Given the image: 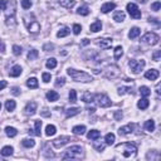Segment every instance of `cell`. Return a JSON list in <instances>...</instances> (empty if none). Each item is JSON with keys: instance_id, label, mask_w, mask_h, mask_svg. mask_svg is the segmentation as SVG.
<instances>
[{"instance_id": "25", "label": "cell", "mask_w": 161, "mask_h": 161, "mask_svg": "<svg viewBox=\"0 0 161 161\" xmlns=\"http://www.w3.org/2000/svg\"><path fill=\"white\" fill-rule=\"evenodd\" d=\"M79 111H81V108H78V107H72V108H68L67 111H66V116L69 118V117H73V116H76V115H78L79 113Z\"/></svg>"}, {"instance_id": "56", "label": "cell", "mask_w": 161, "mask_h": 161, "mask_svg": "<svg viewBox=\"0 0 161 161\" xmlns=\"http://www.w3.org/2000/svg\"><path fill=\"white\" fill-rule=\"evenodd\" d=\"M11 93H13L14 96H19V94H20L19 88H18V87H13V88H11Z\"/></svg>"}, {"instance_id": "51", "label": "cell", "mask_w": 161, "mask_h": 161, "mask_svg": "<svg viewBox=\"0 0 161 161\" xmlns=\"http://www.w3.org/2000/svg\"><path fill=\"white\" fill-rule=\"evenodd\" d=\"M160 57H161V51H156L155 53H153V55H152V58H153V60H155V62H159Z\"/></svg>"}, {"instance_id": "36", "label": "cell", "mask_w": 161, "mask_h": 161, "mask_svg": "<svg viewBox=\"0 0 161 161\" xmlns=\"http://www.w3.org/2000/svg\"><path fill=\"white\" fill-rule=\"evenodd\" d=\"M45 67L48 69L55 68V67H57V59H55V58H49V59L47 60V63H45Z\"/></svg>"}, {"instance_id": "39", "label": "cell", "mask_w": 161, "mask_h": 161, "mask_svg": "<svg viewBox=\"0 0 161 161\" xmlns=\"http://www.w3.org/2000/svg\"><path fill=\"white\" fill-rule=\"evenodd\" d=\"M113 53H115V59H120V58L122 57V54H123L122 47H121V45L116 47V48H115V51H113Z\"/></svg>"}, {"instance_id": "38", "label": "cell", "mask_w": 161, "mask_h": 161, "mask_svg": "<svg viewBox=\"0 0 161 161\" xmlns=\"http://www.w3.org/2000/svg\"><path fill=\"white\" fill-rule=\"evenodd\" d=\"M145 128H146V131L152 132L153 130H155V122H153L152 120L146 121V122H145Z\"/></svg>"}, {"instance_id": "16", "label": "cell", "mask_w": 161, "mask_h": 161, "mask_svg": "<svg viewBox=\"0 0 161 161\" xmlns=\"http://www.w3.org/2000/svg\"><path fill=\"white\" fill-rule=\"evenodd\" d=\"M58 3L66 9H72L76 5V0H58Z\"/></svg>"}, {"instance_id": "42", "label": "cell", "mask_w": 161, "mask_h": 161, "mask_svg": "<svg viewBox=\"0 0 161 161\" xmlns=\"http://www.w3.org/2000/svg\"><path fill=\"white\" fill-rule=\"evenodd\" d=\"M77 13H78L79 15H88V14H89V8L87 5H83V6H81L78 10H77Z\"/></svg>"}, {"instance_id": "49", "label": "cell", "mask_w": 161, "mask_h": 161, "mask_svg": "<svg viewBox=\"0 0 161 161\" xmlns=\"http://www.w3.org/2000/svg\"><path fill=\"white\" fill-rule=\"evenodd\" d=\"M42 78H43V82L44 83H49L51 82V78H52V76L49 73H43L42 74Z\"/></svg>"}, {"instance_id": "60", "label": "cell", "mask_w": 161, "mask_h": 161, "mask_svg": "<svg viewBox=\"0 0 161 161\" xmlns=\"http://www.w3.org/2000/svg\"><path fill=\"white\" fill-rule=\"evenodd\" d=\"M89 44V39H87V38H85L82 40V45H88Z\"/></svg>"}, {"instance_id": "13", "label": "cell", "mask_w": 161, "mask_h": 161, "mask_svg": "<svg viewBox=\"0 0 161 161\" xmlns=\"http://www.w3.org/2000/svg\"><path fill=\"white\" fill-rule=\"evenodd\" d=\"M136 127V125L135 123H128V125H126L123 126V127H121L120 130H118V134L122 135V136H126V135H130L134 132V128Z\"/></svg>"}, {"instance_id": "11", "label": "cell", "mask_w": 161, "mask_h": 161, "mask_svg": "<svg viewBox=\"0 0 161 161\" xmlns=\"http://www.w3.org/2000/svg\"><path fill=\"white\" fill-rule=\"evenodd\" d=\"M96 44L98 45L101 49H110L112 47V39L111 38H98V39H96Z\"/></svg>"}, {"instance_id": "29", "label": "cell", "mask_w": 161, "mask_h": 161, "mask_svg": "<svg viewBox=\"0 0 161 161\" xmlns=\"http://www.w3.org/2000/svg\"><path fill=\"white\" fill-rule=\"evenodd\" d=\"M26 86L29 87V88H32V89L37 88L38 87V79L36 78V77H32V78H29V79L26 81Z\"/></svg>"}, {"instance_id": "15", "label": "cell", "mask_w": 161, "mask_h": 161, "mask_svg": "<svg viewBox=\"0 0 161 161\" xmlns=\"http://www.w3.org/2000/svg\"><path fill=\"white\" fill-rule=\"evenodd\" d=\"M160 76V72L157 71V69H150V71H147L145 73V78H147L149 81H156L159 78Z\"/></svg>"}, {"instance_id": "48", "label": "cell", "mask_w": 161, "mask_h": 161, "mask_svg": "<svg viewBox=\"0 0 161 161\" xmlns=\"http://www.w3.org/2000/svg\"><path fill=\"white\" fill-rule=\"evenodd\" d=\"M13 53L15 54V55H20V54H22V47L13 45Z\"/></svg>"}, {"instance_id": "35", "label": "cell", "mask_w": 161, "mask_h": 161, "mask_svg": "<svg viewBox=\"0 0 161 161\" xmlns=\"http://www.w3.org/2000/svg\"><path fill=\"white\" fill-rule=\"evenodd\" d=\"M5 134H6V136H9V137H14V136H17L18 131H17V128H14V127H10V126H8V127L5 128Z\"/></svg>"}, {"instance_id": "53", "label": "cell", "mask_w": 161, "mask_h": 161, "mask_svg": "<svg viewBox=\"0 0 161 161\" xmlns=\"http://www.w3.org/2000/svg\"><path fill=\"white\" fill-rule=\"evenodd\" d=\"M53 48H54V45H53V44H51V43H49V44H45V45H44V47H43V49H44V51H45V52H51V51H52V49H53Z\"/></svg>"}, {"instance_id": "14", "label": "cell", "mask_w": 161, "mask_h": 161, "mask_svg": "<svg viewBox=\"0 0 161 161\" xmlns=\"http://www.w3.org/2000/svg\"><path fill=\"white\" fill-rule=\"evenodd\" d=\"M37 102H34V101H32V102H28L26 103V106H25V115H28V116H33L34 113H36V111H37Z\"/></svg>"}, {"instance_id": "19", "label": "cell", "mask_w": 161, "mask_h": 161, "mask_svg": "<svg viewBox=\"0 0 161 161\" xmlns=\"http://www.w3.org/2000/svg\"><path fill=\"white\" fill-rule=\"evenodd\" d=\"M22 67L20 66H14L11 69H10V72H9V74H10V77H19L20 74H22Z\"/></svg>"}, {"instance_id": "23", "label": "cell", "mask_w": 161, "mask_h": 161, "mask_svg": "<svg viewBox=\"0 0 161 161\" xmlns=\"http://www.w3.org/2000/svg\"><path fill=\"white\" fill-rule=\"evenodd\" d=\"M140 33H141L140 28H137V26L131 28V30H130V33H128V38H130V39H135V38H137V37L140 36Z\"/></svg>"}, {"instance_id": "34", "label": "cell", "mask_w": 161, "mask_h": 161, "mask_svg": "<svg viewBox=\"0 0 161 161\" xmlns=\"http://www.w3.org/2000/svg\"><path fill=\"white\" fill-rule=\"evenodd\" d=\"M55 132H57V128H55V126H53V125H48L45 127V135L47 136H53Z\"/></svg>"}, {"instance_id": "27", "label": "cell", "mask_w": 161, "mask_h": 161, "mask_svg": "<svg viewBox=\"0 0 161 161\" xmlns=\"http://www.w3.org/2000/svg\"><path fill=\"white\" fill-rule=\"evenodd\" d=\"M125 13L123 11H121V10H118V11H116L115 13V15H113V20L115 22H117V23H121V22H123L125 20Z\"/></svg>"}, {"instance_id": "18", "label": "cell", "mask_w": 161, "mask_h": 161, "mask_svg": "<svg viewBox=\"0 0 161 161\" xmlns=\"http://www.w3.org/2000/svg\"><path fill=\"white\" fill-rule=\"evenodd\" d=\"M34 131L33 130H29V134H34L36 136H40V128H42V121L37 120L36 122H34Z\"/></svg>"}, {"instance_id": "31", "label": "cell", "mask_w": 161, "mask_h": 161, "mask_svg": "<svg viewBox=\"0 0 161 161\" xmlns=\"http://www.w3.org/2000/svg\"><path fill=\"white\" fill-rule=\"evenodd\" d=\"M22 145L24 146V147L30 149V147H34V145H36V141H34L33 138H24L23 141H22Z\"/></svg>"}, {"instance_id": "4", "label": "cell", "mask_w": 161, "mask_h": 161, "mask_svg": "<svg viewBox=\"0 0 161 161\" xmlns=\"http://www.w3.org/2000/svg\"><path fill=\"white\" fill-rule=\"evenodd\" d=\"M116 150L120 151L123 157H131V156H135L137 153V147L134 144H130V142H125V144L117 145Z\"/></svg>"}, {"instance_id": "30", "label": "cell", "mask_w": 161, "mask_h": 161, "mask_svg": "<svg viewBox=\"0 0 161 161\" xmlns=\"http://www.w3.org/2000/svg\"><path fill=\"white\" fill-rule=\"evenodd\" d=\"M13 151H14V149L11 146H4L2 151H0V153H2L3 156H10V155H13Z\"/></svg>"}, {"instance_id": "40", "label": "cell", "mask_w": 161, "mask_h": 161, "mask_svg": "<svg viewBox=\"0 0 161 161\" xmlns=\"http://www.w3.org/2000/svg\"><path fill=\"white\" fill-rule=\"evenodd\" d=\"M140 93H141L142 97H149L151 94V91L149 87H146V86H142V87H140Z\"/></svg>"}, {"instance_id": "8", "label": "cell", "mask_w": 161, "mask_h": 161, "mask_svg": "<svg viewBox=\"0 0 161 161\" xmlns=\"http://www.w3.org/2000/svg\"><path fill=\"white\" fill-rule=\"evenodd\" d=\"M145 64H146V62H145L144 59H140V60L132 59V60H130V63H128L131 71L134 72L135 74H138L140 72H141L142 69H144V67H145Z\"/></svg>"}, {"instance_id": "44", "label": "cell", "mask_w": 161, "mask_h": 161, "mask_svg": "<svg viewBox=\"0 0 161 161\" xmlns=\"http://www.w3.org/2000/svg\"><path fill=\"white\" fill-rule=\"evenodd\" d=\"M69 101H71L72 103H74V102H77V92L74 89H71L69 91Z\"/></svg>"}, {"instance_id": "41", "label": "cell", "mask_w": 161, "mask_h": 161, "mask_svg": "<svg viewBox=\"0 0 161 161\" xmlns=\"http://www.w3.org/2000/svg\"><path fill=\"white\" fill-rule=\"evenodd\" d=\"M38 55H39V53H38L37 49H32V51H29V53H28V59L34 60V59L38 58Z\"/></svg>"}, {"instance_id": "43", "label": "cell", "mask_w": 161, "mask_h": 161, "mask_svg": "<svg viewBox=\"0 0 161 161\" xmlns=\"http://www.w3.org/2000/svg\"><path fill=\"white\" fill-rule=\"evenodd\" d=\"M125 93H132V87H118V94H125Z\"/></svg>"}, {"instance_id": "7", "label": "cell", "mask_w": 161, "mask_h": 161, "mask_svg": "<svg viewBox=\"0 0 161 161\" xmlns=\"http://www.w3.org/2000/svg\"><path fill=\"white\" fill-rule=\"evenodd\" d=\"M94 101H96L97 104H98L100 107H102V108H104V107H110L111 104H112L111 100L108 98V96H107V94H104V93H97V94L94 96Z\"/></svg>"}, {"instance_id": "12", "label": "cell", "mask_w": 161, "mask_h": 161, "mask_svg": "<svg viewBox=\"0 0 161 161\" xmlns=\"http://www.w3.org/2000/svg\"><path fill=\"white\" fill-rule=\"evenodd\" d=\"M69 141H71V137H68V136H60V137H58V138L54 140V141H53V145H54V147L60 149V147H63L64 145H67Z\"/></svg>"}, {"instance_id": "10", "label": "cell", "mask_w": 161, "mask_h": 161, "mask_svg": "<svg viewBox=\"0 0 161 161\" xmlns=\"http://www.w3.org/2000/svg\"><path fill=\"white\" fill-rule=\"evenodd\" d=\"M127 11L134 19H140L141 18V10L138 9V6L135 3H128L127 4Z\"/></svg>"}, {"instance_id": "26", "label": "cell", "mask_w": 161, "mask_h": 161, "mask_svg": "<svg viewBox=\"0 0 161 161\" xmlns=\"http://www.w3.org/2000/svg\"><path fill=\"white\" fill-rule=\"evenodd\" d=\"M71 33V29H69L68 26H62L60 29H59V32L57 33V37L58 38H63V37H67L68 34Z\"/></svg>"}, {"instance_id": "47", "label": "cell", "mask_w": 161, "mask_h": 161, "mask_svg": "<svg viewBox=\"0 0 161 161\" xmlns=\"http://www.w3.org/2000/svg\"><path fill=\"white\" fill-rule=\"evenodd\" d=\"M160 8H161V3L160 2H155L153 4H151V10H153V11H159Z\"/></svg>"}, {"instance_id": "58", "label": "cell", "mask_w": 161, "mask_h": 161, "mask_svg": "<svg viewBox=\"0 0 161 161\" xmlns=\"http://www.w3.org/2000/svg\"><path fill=\"white\" fill-rule=\"evenodd\" d=\"M0 52H2V53L5 52V45H4V43L2 42V39H0Z\"/></svg>"}, {"instance_id": "33", "label": "cell", "mask_w": 161, "mask_h": 161, "mask_svg": "<svg viewBox=\"0 0 161 161\" xmlns=\"http://www.w3.org/2000/svg\"><path fill=\"white\" fill-rule=\"evenodd\" d=\"M15 107H17V103H15V101H13V100L6 101V103H5V108H6V111L11 112V111H14V110H15Z\"/></svg>"}, {"instance_id": "57", "label": "cell", "mask_w": 161, "mask_h": 161, "mask_svg": "<svg viewBox=\"0 0 161 161\" xmlns=\"http://www.w3.org/2000/svg\"><path fill=\"white\" fill-rule=\"evenodd\" d=\"M6 86H8V83H6V81H0V91H3Z\"/></svg>"}, {"instance_id": "1", "label": "cell", "mask_w": 161, "mask_h": 161, "mask_svg": "<svg viewBox=\"0 0 161 161\" xmlns=\"http://www.w3.org/2000/svg\"><path fill=\"white\" fill-rule=\"evenodd\" d=\"M5 13V24L8 26H15L17 25V2L15 0H10L6 3V8L4 9Z\"/></svg>"}, {"instance_id": "20", "label": "cell", "mask_w": 161, "mask_h": 161, "mask_svg": "<svg viewBox=\"0 0 161 161\" xmlns=\"http://www.w3.org/2000/svg\"><path fill=\"white\" fill-rule=\"evenodd\" d=\"M58 98H59V94L55 92V91H49V92L47 93V100L48 101L55 102V101H58Z\"/></svg>"}, {"instance_id": "6", "label": "cell", "mask_w": 161, "mask_h": 161, "mask_svg": "<svg viewBox=\"0 0 161 161\" xmlns=\"http://www.w3.org/2000/svg\"><path fill=\"white\" fill-rule=\"evenodd\" d=\"M103 74L108 79H115V78H117V77H120L121 71H120V68H118L117 66H108L107 68H104Z\"/></svg>"}, {"instance_id": "2", "label": "cell", "mask_w": 161, "mask_h": 161, "mask_svg": "<svg viewBox=\"0 0 161 161\" xmlns=\"http://www.w3.org/2000/svg\"><path fill=\"white\" fill-rule=\"evenodd\" d=\"M67 73L76 82L89 83V82L93 81V78H92V76H91V74H88L86 72H82V71H77V69H73V68H68L67 69Z\"/></svg>"}, {"instance_id": "52", "label": "cell", "mask_w": 161, "mask_h": 161, "mask_svg": "<svg viewBox=\"0 0 161 161\" xmlns=\"http://www.w3.org/2000/svg\"><path fill=\"white\" fill-rule=\"evenodd\" d=\"M122 117H123V116H122V113H121L120 111H116V112H115V118H116L117 121H121Z\"/></svg>"}, {"instance_id": "45", "label": "cell", "mask_w": 161, "mask_h": 161, "mask_svg": "<svg viewBox=\"0 0 161 161\" xmlns=\"http://www.w3.org/2000/svg\"><path fill=\"white\" fill-rule=\"evenodd\" d=\"M64 83H66L64 77H58L57 81H55V86H57V87H62V86H64Z\"/></svg>"}, {"instance_id": "46", "label": "cell", "mask_w": 161, "mask_h": 161, "mask_svg": "<svg viewBox=\"0 0 161 161\" xmlns=\"http://www.w3.org/2000/svg\"><path fill=\"white\" fill-rule=\"evenodd\" d=\"M22 6H23V9H30V6H32V2L30 0H22Z\"/></svg>"}, {"instance_id": "59", "label": "cell", "mask_w": 161, "mask_h": 161, "mask_svg": "<svg viewBox=\"0 0 161 161\" xmlns=\"http://www.w3.org/2000/svg\"><path fill=\"white\" fill-rule=\"evenodd\" d=\"M48 110L47 108H44L43 110V112H42V115H43V116H45V117H48V116H51V113H49V112H47Z\"/></svg>"}, {"instance_id": "22", "label": "cell", "mask_w": 161, "mask_h": 161, "mask_svg": "<svg viewBox=\"0 0 161 161\" xmlns=\"http://www.w3.org/2000/svg\"><path fill=\"white\" fill-rule=\"evenodd\" d=\"M82 101L86 102V103H91L94 101V94H92L91 92H85L82 96Z\"/></svg>"}, {"instance_id": "21", "label": "cell", "mask_w": 161, "mask_h": 161, "mask_svg": "<svg viewBox=\"0 0 161 161\" xmlns=\"http://www.w3.org/2000/svg\"><path fill=\"white\" fill-rule=\"evenodd\" d=\"M89 29H91V32H93V33L100 32V30L102 29V23L100 22V20H96L94 23H92V24H91Z\"/></svg>"}, {"instance_id": "28", "label": "cell", "mask_w": 161, "mask_h": 161, "mask_svg": "<svg viewBox=\"0 0 161 161\" xmlns=\"http://www.w3.org/2000/svg\"><path fill=\"white\" fill-rule=\"evenodd\" d=\"M87 137L89 140H98L101 137V132L97 131V130H92V131H89L87 134Z\"/></svg>"}, {"instance_id": "37", "label": "cell", "mask_w": 161, "mask_h": 161, "mask_svg": "<svg viewBox=\"0 0 161 161\" xmlns=\"http://www.w3.org/2000/svg\"><path fill=\"white\" fill-rule=\"evenodd\" d=\"M115 135L112 134V132H110V134L106 135V137H104V141H106V145H113L115 144Z\"/></svg>"}, {"instance_id": "54", "label": "cell", "mask_w": 161, "mask_h": 161, "mask_svg": "<svg viewBox=\"0 0 161 161\" xmlns=\"http://www.w3.org/2000/svg\"><path fill=\"white\" fill-rule=\"evenodd\" d=\"M94 149L97 150V151H103V149H104V144H94Z\"/></svg>"}, {"instance_id": "24", "label": "cell", "mask_w": 161, "mask_h": 161, "mask_svg": "<svg viewBox=\"0 0 161 161\" xmlns=\"http://www.w3.org/2000/svg\"><path fill=\"white\" fill-rule=\"evenodd\" d=\"M149 104H150L149 100L146 98V97H144V98H141V100L137 102V107H138L140 110H146V108L149 107Z\"/></svg>"}, {"instance_id": "55", "label": "cell", "mask_w": 161, "mask_h": 161, "mask_svg": "<svg viewBox=\"0 0 161 161\" xmlns=\"http://www.w3.org/2000/svg\"><path fill=\"white\" fill-rule=\"evenodd\" d=\"M6 0H0V10H4L6 8Z\"/></svg>"}, {"instance_id": "32", "label": "cell", "mask_w": 161, "mask_h": 161, "mask_svg": "<svg viewBox=\"0 0 161 161\" xmlns=\"http://www.w3.org/2000/svg\"><path fill=\"white\" fill-rule=\"evenodd\" d=\"M72 131L74 135H83L86 132V126H74Z\"/></svg>"}, {"instance_id": "17", "label": "cell", "mask_w": 161, "mask_h": 161, "mask_svg": "<svg viewBox=\"0 0 161 161\" xmlns=\"http://www.w3.org/2000/svg\"><path fill=\"white\" fill-rule=\"evenodd\" d=\"M116 8V4L115 3H106V4H103L102 6H101V11L103 13V14H107V13H110L111 10H113Z\"/></svg>"}, {"instance_id": "50", "label": "cell", "mask_w": 161, "mask_h": 161, "mask_svg": "<svg viewBox=\"0 0 161 161\" xmlns=\"http://www.w3.org/2000/svg\"><path fill=\"white\" fill-rule=\"evenodd\" d=\"M81 30H82V26L79 24H74L73 25V33L76 34V36H78V34L81 33Z\"/></svg>"}, {"instance_id": "5", "label": "cell", "mask_w": 161, "mask_h": 161, "mask_svg": "<svg viewBox=\"0 0 161 161\" xmlns=\"http://www.w3.org/2000/svg\"><path fill=\"white\" fill-rule=\"evenodd\" d=\"M83 156V150L81 146L78 145H76V146H71L66 152H64V155L62 156L63 160H67V159H81Z\"/></svg>"}, {"instance_id": "3", "label": "cell", "mask_w": 161, "mask_h": 161, "mask_svg": "<svg viewBox=\"0 0 161 161\" xmlns=\"http://www.w3.org/2000/svg\"><path fill=\"white\" fill-rule=\"evenodd\" d=\"M23 20H24V24L26 26V29L29 30L30 33H38L40 30V24L38 23V20L34 17V14L30 13V14H26V15L23 17Z\"/></svg>"}, {"instance_id": "62", "label": "cell", "mask_w": 161, "mask_h": 161, "mask_svg": "<svg viewBox=\"0 0 161 161\" xmlns=\"http://www.w3.org/2000/svg\"><path fill=\"white\" fill-rule=\"evenodd\" d=\"M156 93H157V96H160V83L156 86Z\"/></svg>"}, {"instance_id": "61", "label": "cell", "mask_w": 161, "mask_h": 161, "mask_svg": "<svg viewBox=\"0 0 161 161\" xmlns=\"http://www.w3.org/2000/svg\"><path fill=\"white\" fill-rule=\"evenodd\" d=\"M149 20H150V23L152 22V23H155V24H157V25H159V22H157V19H155V18H149Z\"/></svg>"}, {"instance_id": "9", "label": "cell", "mask_w": 161, "mask_h": 161, "mask_svg": "<svg viewBox=\"0 0 161 161\" xmlns=\"http://www.w3.org/2000/svg\"><path fill=\"white\" fill-rule=\"evenodd\" d=\"M144 43H146V44H150V45H156L157 43H159V40H160V37L157 36L156 33H152V32H150V33H146L145 36L142 37V39H141Z\"/></svg>"}, {"instance_id": "63", "label": "cell", "mask_w": 161, "mask_h": 161, "mask_svg": "<svg viewBox=\"0 0 161 161\" xmlns=\"http://www.w3.org/2000/svg\"><path fill=\"white\" fill-rule=\"evenodd\" d=\"M0 108H2V103H0Z\"/></svg>"}]
</instances>
